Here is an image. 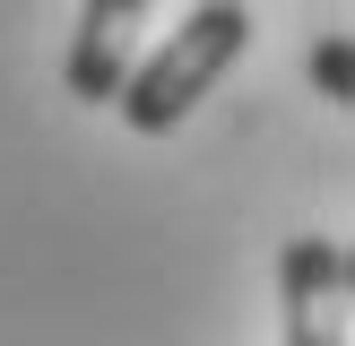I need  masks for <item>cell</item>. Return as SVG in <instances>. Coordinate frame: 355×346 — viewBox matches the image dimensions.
<instances>
[{
	"mask_svg": "<svg viewBox=\"0 0 355 346\" xmlns=\"http://www.w3.org/2000/svg\"><path fill=\"white\" fill-rule=\"evenodd\" d=\"M243 44H252V9H243V0H200L165 52H148V61L121 69V86H113L121 121H130L139 138L182 130L191 104H208V86H217L225 69L243 61Z\"/></svg>",
	"mask_w": 355,
	"mask_h": 346,
	"instance_id": "obj_1",
	"label": "cell"
},
{
	"mask_svg": "<svg viewBox=\"0 0 355 346\" xmlns=\"http://www.w3.org/2000/svg\"><path fill=\"white\" fill-rule=\"evenodd\" d=\"M347 286H355L347 242H329V234H295V242H277V311H286V338H295V346L347 338V329H338Z\"/></svg>",
	"mask_w": 355,
	"mask_h": 346,
	"instance_id": "obj_2",
	"label": "cell"
},
{
	"mask_svg": "<svg viewBox=\"0 0 355 346\" xmlns=\"http://www.w3.org/2000/svg\"><path fill=\"white\" fill-rule=\"evenodd\" d=\"M139 17H148V0H87L78 9V35H69V61H61V86L78 104H113L121 69L139 52Z\"/></svg>",
	"mask_w": 355,
	"mask_h": 346,
	"instance_id": "obj_3",
	"label": "cell"
},
{
	"mask_svg": "<svg viewBox=\"0 0 355 346\" xmlns=\"http://www.w3.org/2000/svg\"><path fill=\"white\" fill-rule=\"evenodd\" d=\"M312 78L329 86V104H347V95H355V61H347V35H321V44H312Z\"/></svg>",
	"mask_w": 355,
	"mask_h": 346,
	"instance_id": "obj_4",
	"label": "cell"
}]
</instances>
